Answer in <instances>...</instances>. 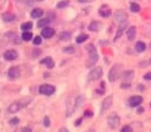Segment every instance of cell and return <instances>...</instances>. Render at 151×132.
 <instances>
[{
	"instance_id": "obj_1",
	"label": "cell",
	"mask_w": 151,
	"mask_h": 132,
	"mask_svg": "<svg viewBox=\"0 0 151 132\" xmlns=\"http://www.w3.org/2000/svg\"><path fill=\"white\" fill-rule=\"evenodd\" d=\"M86 49L88 52V54H89L88 60H87L86 62V68L89 69V68L93 67L99 59V56L95 45L92 43L88 44L86 46Z\"/></svg>"
},
{
	"instance_id": "obj_2",
	"label": "cell",
	"mask_w": 151,
	"mask_h": 132,
	"mask_svg": "<svg viewBox=\"0 0 151 132\" xmlns=\"http://www.w3.org/2000/svg\"><path fill=\"white\" fill-rule=\"evenodd\" d=\"M122 74V66L121 65H114L108 74V79L110 82H114L120 78Z\"/></svg>"
},
{
	"instance_id": "obj_3",
	"label": "cell",
	"mask_w": 151,
	"mask_h": 132,
	"mask_svg": "<svg viewBox=\"0 0 151 132\" xmlns=\"http://www.w3.org/2000/svg\"><path fill=\"white\" fill-rule=\"evenodd\" d=\"M102 74V68L101 66H98V67H96L95 69L91 71V72H90L88 76V79L89 81H96L99 79V78H101Z\"/></svg>"
},
{
	"instance_id": "obj_4",
	"label": "cell",
	"mask_w": 151,
	"mask_h": 132,
	"mask_svg": "<svg viewBox=\"0 0 151 132\" xmlns=\"http://www.w3.org/2000/svg\"><path fill=\"white\" fill-rule=\"evenodd\" d=\"M55 91V87L53 85H48V84H43L40 85L39 88V92L40 94L45 96H50Z\"/></svg>"
},
{
	"instance_id": "obj_5",
	"label": "cell",
	"mask_w": 151,
	"mask_h": 132,
	"mask_svg": "<svg viewBox=\"0 0 151 132\" xmlns=\"http://www.w3.org/2000/svg\"><path fill=\"white\" fill-rule=\"evenodd\" d=\"M107 124L112 129H116L120 124V118L117 114H113L107 118Z\"/></svg>"
},
{
	"instance_id": "obj_6",
	"label": "cell",
	"mask_w": 151,
	"mask_h": 132,
	"mask_svg": "<svg viewBox=\"0 0 151 132\" xmlns=\"http://www.w3.org/2000/svg\"><path fill=\"white\" fill-rule=\"evenodd\" d=\"M142 102H143V97L142 96H133L128 100L129 105L132 108L139 106L142 103Z\"/></svg>"
},
{
	"instance_id": "obj_7",
	"label": "cell",
	"mask_w": 151,
	"mask_h": 132,
	"mask_svg": "<svg viewBox=\"0 0 151 132\" xmlns=\"http://www.w3.org/2000/svg\"><path fill=\"white\" fill-rule=\"evenodd\" d=\"M113 96L110 95L108 97H106L104 100V101L102 102V105H101V112H104L106 111L107 110H108L110 107L113 105Z\"/></svg>"
},
{
	"instance_id": "obj_8",
	"label": "cell",
	"mask_w": 151,
	"mask_h": 132,
	"mask_svg": "<svg viewBox=\"0 0 151 132\" xmlns=\"http://www.w3.org/2000/svg\"><path fill=\"white\" fill-rule=\"evenodd\" d=\"M127 22H126V21L121 22L119 23V25L118 30H117L116 33V36H115V37H114V42L116 41V40L119 39L120 37L122 36V34H123V33H124V30H125L126 27H127Z\"/></svg>"
},
{
	"instance_id": "obj_9",
	"label": "cell",
	"mask_w": 151,
	"mask_h": 132,
	"mask_svg": "<svg viewBox=\"0 0 151 132\" xmlns=\"http://www.w3.org/2000/svg\"><path fill=\"white\" fill-rule=\"evenodd\" d=\"M122 76L124 82L123 83L130 84V81L133 79V76H134V72L133 71H127L122 72Z\"/></svg>"
},
{
	"instance_id": "obj_10",
	"label": "cell",
	"mask_w": 151,
	"mask_h": 132,
	"mask_svg": "<svg viewBox=\"0 0 151 132\" xmlns=\"http://www.w3.org/2000/svg\"><path fill=\"white\" fill-rule=\"evenodd\" d=\"M20 76V70L17 66H13L8 70V76L11 79H15L19 77Z\"/></svg>"
},
{
	"instance_id": "obj_11",
	"label": "cell",
	"mask_w": 151,
	"mask_h": 132,
	"mask_svg": "<svg viewBox=\"0 0 151 132\" xmlns=\"http://www.w3.org/2000/svg\"><path fill=\"white\" fill-rule=\"evenodd\" d=\"M42 35L45 39H50L53 37L55 34V30L51 27H45L42 30Z\"/></svg>"
},
{
	"instance_id": "obj_12",
	"label": "cell",
	"mask_w": 151,
	"mask_h": 132,
	"mask_svg": "<svg viewBox=\"0 0 151 132\" xmlns=\"http://www.w3.org/2000/svg\"><path fill=\"white\" fill-rule=\"evenodd\" d=\"M4 57L6 60L8 61H13L15 60L17 57H18V54H17V51L14 50H8L4 53Z\"/></svg>"
},
{
	"instance_id": "obj_13",
	"label": "cell",
	"mask_w": 151,
	"mask_h": 132,
	"mask_svg": "<svg viewBox=\"0 0 151 132\" xmlns=\"http://www.w3.org/2000/svg\"><path fill=\"white\" fill-rule=\"evenodd\" d=\"M23 105H24L19 102H14V103H12L9 107H8V110L10 113H12V114H14V113L18 112V111H19L22 108Z\"/></svg>"
},
{
	"instance_id": "obj_14",
	"label": "cell",
	"mask_w": 151,
	"mask_h": 132,
	"mask_svg": "<svg viewBox=\"0 0 151 132\" xmlns=\"http://www.w3.org/2000/svg\"><path fill=\"white\" fill-rule=\"evenodd\" d=\"M40 62L41 64H44V65H45L47 67V69H53L55 65L54 62H53V60L52 59V58L50 57V56H47V57L44 58V59H42Z\"/></svg>"
},
{
	"instance_id": "obj_15",
	"label": "cell",
	"mask_w": 151,
	"mask_h": 132,
	"mask_svg": "<svg viewBox=\"0 0 151 132\" xmlns=\"http://www.w3.org/2000/svg\"><path fill=\"white\" fill-rule=\"evenodd\" d=\"M136 36V27L135 26H131L129 27L127 31V37L130 41H133Z\"/></svg>"
},
{
	"instance_id": "obj_16",
	"label": "cell",
	"mask_w": 151,
	"mask_h": 132,
	"mask_svg": "<svg viewBox=\"0 0 151 132\" xmlns=\"http://www.w3.org/2000/svg\"><path fill=\"white\" fill-rule=\"evenodd\" d=\"M127 15L125 12L122 11H116L115 14V18L116 19L118 20L119 22H123V21H126L127 19Z\"/></svg>"
},
{
	"instance_id": "obj_17",
	"label": "cell",
	"mask_w": 151,
	"mask_h": 132,
	"mask_svg": "<svg viewBox=\"0 0 151 132\" xmlns=\"http://www.w3.org/2000/svg\"><path fill=\"white\" fill-rule=\"evenodd\" d=\"M99 14L104 18H107L108 17H110V14H111V10L109 9L107 6L105 5H103L101 7V9L99 10Z\"/></svg>"
},
{
	"instance_id": "obj_18",
	"label": "cell",
	"mask_w": 151,
	"mask_h": 132,
	"mask_svg": "<svg viewBox=\"0 0 151 132\" xmlns=\"http://www.w3.org/2000/svg\"><path fill=\"white\" fill-rule=\"evenodd\" d=\"M44 14V11L42 9H40V8H35L30 13V16H31L32 18L33 19H37L41 17Z\"/></svg>"
},
{
	"instance_id": "obj_19",
	"label": "cell",
	"mask_w": 151,
	"mask_h": 132,
	"mask_svg": "<svg viewBox=\"0 0 151 132\" xmlns=\"http://www.w3.org/2000/svg\"><path fill=\"white\" fill-rule=\"evenodd\" d=\"M15 19L16 16L14 14H12V13L7 12L2 14V19L5 22H10L14 21Z\"/></svg>"
},
{
	"instance_id": "obj_20",
	"label": "cell",
	"mask_w": 151,
	"mask_h": 132,
	"mask_svg": "<svg viewBox=\"0 0 151 132\" xmlns=\"http://www.w3.org/2000/svg\"><path fill=\"white\" fill-rule=\"evenodd\" d=\"M50 22V20L48 18H44L41 19L39 20L37 22V27H45L46 26L48 25Z\"/></svg>"
},
{
	"instance_id": "obj_21",
	"label": "cell",
	"mask_w": 151,
	"mask_h": 132,
	"mask_svg": "<svg viewBox=\"0 0 151 132\" xmlns=\"http://www.w3.org/2000/svg\"><path fill=\"white\" fill-rule=\"evenodd\" d=\"M135 48H136V50L137 52L142 53V52L145 51V49H146V45H145V43H144L143 42L139 41L136 44Z\"/></svg>"
},
{
	"instance_id": "obj_22",
	"label": "cell",
	"mask_w": 151,
	"mask_h": 132,
	"mask_svg": "<svg viewBox=\"0 0 151 132\" xmlns=\"http://www.w3.org/2000/svg\"><path fill=\"white\" fill-rule=\"evenodd\" d=\"M70 33H69L68 31H63L62 33H60L59 38L61 41H68V40H69L70 39Z\"/></svg>"
},
{
	"instance_id": "obj_23",
	"label": "cell",
	"mask_w": 151,
	"mask_h": 132,
	"mask_svg": "<svg viewBox=\"0 0 151 132\" xmlns=\"http://www.w3.org/2000/svg\"><path fill=\"white\" fill-rule=\"evenodd\" d=\"M99 25L100 22H92L91 23V25H89V30H91V31H98L100 28Z\"/></svg>"
},
{
	"instance_id": "obj_24",
	"label": "cell",
	"mask_w": 151,
	"mask_h": 132,
	"mask_svg": "<svg viewBox=\"0 0 151 132\" xmlns=\"http://www.w3.org/2000/svg\"><path fill=\"white\" fill-rule=\"evenodd\" d=\"M33 27V23L31 22H24L23 24L21 25L20 26V28L23 31H28L29 30Z\"/></svg>"
},
{
	"instance_id": "obj_25",
	"label": "cell",
	"mask_w": 151,
	"mask_h": 132,
	"mask_svg": "<svg viewBox=\"0 0 151 132\" xmlns=\"http://www.w3.org/2000/svg\"><path fill=\"white\" fill-rule=\"evenodd\" d=\"M88 38H89L88 35H87V34H82L76 37V43H79V44H81V43H83L84 42L86 41Z\"/></svg>"
},
{
	"instance_id": "obj_26",
	"label": "cell",
	"mask_w": 151,
	"mask_h": 132,
	"mask_svg": "<svg viewBox=\"0 0 151 132\" xmlns=\"http://www.w3.org/2000/svg\"><path fill=\"white\" fill-rule=\"evenodd\" d=\"M32 37H33L32 33H30V32H28V31H24V33L22 34V40L25 42L30 41V40L32 39Z\"/></svg>"
},
{
	"instance_id": "obj_27",
	"label": "cell",
	"mask_w": 151,
	"mask_h": 132,
	"mask_svg": "<svg viewBox=\"0 0 151 132\" xmlns=\"http://www.w3.org/2000/svg\"><path fill=\"white\" fill-rule=\"evenodd\" d=\"M69 3H70V0H62V1H60V2L57 4L56 8H59V9L65 8L69 5Z\"/></svg>"
},
{
	"instance_id": "obj_28",
	"label": "cell",
	"mask_w": 151,
	"mask_h": 132,
	"mask_svg": "<svg viewBox=\"0 0 151 132\" xmlns=\"http://www.w3.org/2000/svg\"><path fill=\"white\" fill-rule=\"evenodd\" d=\"M140 9H141L140 6H139V4L137 3L133 2V3H132L131 5H130V11L133 13L139 12V11H140Z\"/></svg>"
},
{
	"instance_id": "obj_29",
	"label": "cell",
	"mask_w": 151,
	"mask_h": 132,
	"mask_svg": "<svg viewBox=\"0 0 151 132\" xmlns=\"http://www.w3.org/2000/svg\"><path fill=\"white\" fill-rule=\"evenodd\" d=\"M105 85H104V82H101V85H100V87L96 89L97 94H100V95H103L105 92Z\"/></svg>"
},
{
	"instance_id": "obj_30",
	"label": "cell",
	"mask_w": 151,
	"mask_h": 132,
	"mask_svg": "<svg viewBox=\"0 0 151 132\" xmlns=\"http://www.w3.org/2000/svg\"><path fill=\"white\" fill-rule=\"evenodd\" d=\"M19 123V120L17 117H14V118H12L11 120L9 121L10 125L11 126H17Z\"/></svg>"
},
{
	"instance_id": "obj_31",
	"label": "cell",
	"mask_w": 151,
	"mask_h": 132,
	"mask_svg": "<svg viewBox=\"0 0 151 132\" xmlns=\"http://www.w3.org/2000/svg\"><path fill=\"white\" fill-rule=\"evenodd\" d=\"M63 51H65V53H73L74 52V48L73 46H68L65 48L63 49Z\"/></svg>"
},
{
	"instance_id": "obj_32",
	"label": "cell",
	"mask_w": 151,
	"mask_h": 132,
	"mask_svg": "<svg viewBox=\"0 0 151 132\" xmlns=\"http://www.w3.org/2000/svg\"><path fill=\"white\" fill-rule=\"evenodd\" d=\"M33 43V44L36 45H40L42 43V38L40 37H39V36H37V37H36L34 38Z\"/></svg>"
},
{
	"instance_id": "obj_33",
	"label": "cell",
	"mask_w": 151,
	"mask_h": 132,
	"mask_svg": "<svg viewBox=\"0 0 151 132\" xmlns=\"http://www.w3.org/2000/svg\"><path fill=\"white\" fill-rule=\"evenodd\" d=\"M132 131H133V129H132L130 126H124V127L122 128L121 131L122 132H131Z\"/></svg>"
},
{
	"instance_id": "obj_34",
	"label": "cell",
	"mask_w": 151,
	"mask_h": 132,
	"mask_svg": "<svg viewBox=\"0 0 151 132\" xmlns=\"http://www.w3.org/2000/svg\"><path fill=\"white\" fill-rule=\"evenodd\" d=\"M50 125V119H49L48 117H45L44 119V126L45 127H49Z\"/></svg>"
},
{
	"instance_id": "obj_35",
	"label": "cell",
	"mask_w": 151,
	"mask_h": 132,
	"mask_svg": "<svg viewBox=\"0 0 151 132\" xmlns=\"http://www.w3.org/2000/svg\"><path fill=\"white\" fill-rule=\"evenodd\" d=\"M84 116L88 117V118H91L93 116V112H92L91 111H85V113H84Z\"/></svg>"
},
{
	"instance_id": "obj_36",
	"label": "cell",
	"mask_w": 151,
	"mask_h": 132,
	"mask_svg": "<svg viewBox=\"0 0 151 132\" xmlns=\"http://www.w3.org/2000/svg\"><path fill=\"white\" fill-rule=\"evenodd\" d=\"M144 79L145 80H151V71H149L147 74H145L144 75Z\"/></svg>"
},
{
	"instance_id": "obj_37",
	"label": "cell",
	"mask_w": 151,
	"mask_h": 132,
	"mask_svg": "<svg viewBox=\"0 0 151 132\" xmlns=\"http://www.w3.org/2000/svg\"><path fill=\"white\" fill-rule=\"evenodd\" d=\"M82 117H80V118H79L77 120H76L75 121V126H80L81 124H82Z\"/></svg>"
},
{
	"instance_id": "obj_38",
	"label": "cell",
	"mask_w": 151,
	"mask_h": 132,
	"mask_svg": "<svg viewBox=\"0 0 151 132\" xmlns=\"http://www.w3.org/2000/svg\"><path fill=\"white\" fill-rule=\"evenodd\" d=\"M144 111H145V109H144L143 107L140 106V107H139V108L137 109V114H142V113H143Z\"/></svg>"
},
{
	"instance_id": "obj_39",
	"label": "cell",
	"mask_w": 151,
	"mask_h": 132,
	"mask_svg": "<svg viewBox=\"0 0 151 132\" xmlns=\"http://www.w3.org/2000/svg\"><path fill=\"white\" fill-rule=\"evenodd\" d=\"M22 131H31L30 128H23Z\"/></svg>"
},
{
	"instance_id": "obj_40",
	"label": "cell",
	"mask_w": 151,
	"mask_h": 132,
	"mask_svg": "<svg viewBox=\"0 0 151 132\" xmlns=\"http://www.w3.org/2000/svg\"><path fill=\"white\" fill-rule=\"evenodd\" d=\"M88 0H79V2H82V3H83V2H86Z\"/></svg>"
},
{
	"instance_id": "obj_41",
	"label": "cell",
	"mask_w": 151,
	"mask_h": 132,
	"mask_svg": "<svg viewBox=\"0 0 151 132\" xmlns=\"http://www.w3.org/2000/svg\"><path fill=\"white\" fill-rule=\"evenodd\" d=\"M34 2H42V1H43V0H33Z\"/></svg>"
},
{
	"instance_id": "obj_42",
	"label": "cell",
	"mask_w": 151,
	"mask_h": 132,
	"mask_svg": "<svg viewBox=\"0 0 151 132\" xmlns=\"http://www.w3.org/2000/svg\"><path fill=\"white\" fill-rule=\"evenodd\" d=\"M150 49H151V43H150Z\"/></svg>"
},
{
	"instance_id": "obj_43",
	"label": "cell",
	"mask_w": 151,
	"mask_h": 132,
	"mask_svg": "<svg viewBox=\"0 0 151 132\" xmlns=\"http://www.w3.org/2000/svg\"><path fill=\"white\" fill-rule=\"evenodd\" d=\"M150 108H151V102H150Z\"/></svg>"
},
{
	"instance_id": "obj_44",
	"label": "cell",
	"mask_w": 151,
	"mask_h": 132,
	"mask_svg": "<svg viewBox=\"0 0 151 132\" xmlns=\"http://www.w3.org/2000/svg\"><path fill=\"white\" fill-rule=\"evenodd\" d=\"M150 63H151V59H150Z\"/></svg>"
}]
</instances>
